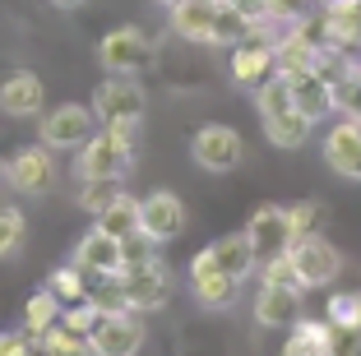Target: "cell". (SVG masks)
I'll return each mask as SVG.
<instances>
[{"label": "cell", "instance_id": "obj_1", "mask_svg": "<svg viewBox=\"0 0 361 356\" xmlns=\"http://www.w3.org/2000/svg\"><path fill=\"white\" fill-rule=\"evenodd\" d=\"M135 167V144H126L121 135L102 125V135H88L84 148H75V176L79 180H102V176H130Z\"/></svg>", "mask_w": 361, "mask_h": 356}, {"label": "cell", "instance_id": "obj_2", "mask_svg": "<svg viewBox=\"0 0 361 356\" xmlns=\"http://www.w3.org/2000/svg\"><path fill=\"white\" fill-rule=\"evenodd\" d=\"M287 254H292V269H297L301 292H315V287L338 283L343 254H338V245H329L324 236H319V231H306V236H297Z\"/></svg>", "mask_w": 361, "mask_h": 356}, {"label": "cell", "instance_id": "obj_3", "mask_svg": "<svg viewBox=\"0 0 361 356\" xmlns=\"http://www.w3.org/2000/svg\"><path fill=\"white\" fill-rule=\"evenodd\" d=\"M97 61H102L106 74H144L158 61V42L139 28H111L97 42Z\"/></svg>", "mask_w": 361, "mask_h": 356}, {"label": "cell", "instance_id": "obj_4", "mask_svg": "<svg viewBox=\"0 0 361 356\" xmlns=\"http://www.w3.org/2000/svg\"><path fill=\"white\" fill-rule=\"evenodd\" d=\"M93 116L102 121V125H111V121H144V111H149V97H144V84H139L135 74H106L102 84L93 88Z\"/></svg>", "mask_w": 361, "mask_h": 356}, {"label": "cell", "instance_id": "obj_5", "mask_svg": "<svg viewBox=\"0 0 361 356\" xmlns=\"http://www.w3.org/2000/svg\"><path fill=\"white\" fill-rule=\"evenodd\" d=\"M190 157L200 171H213V176H223V171H236L245 157V139L236 135L232 125H218V121H209V125L195 130L190 139Z\"/></svg>", "mask_w": 361, "mask_h": 356}, {"label": "cell", "instance_id": "obj_6", "mask_svg": "<svg viewBox=\"0 0 361 356\" xmlns=\"http://www.w3.org/2000/svg\"><path fill=\"white\" fill-rule=\"evenodd\" d=\"M56 148H47L42 139L28 148H19V153L5 162V185L14 190V195H28V200H37V195H47V190L56 185Z\"/></svg>", "mask_w": 361, "mask_h": 356}, {"label": "cell", "instance_id": "obj_7", "mask_svg": "<svg viewBox=\"0 0 361 356\" xmlns=\"http://www.w3.org/2000/svg\"><path fill=\"white\" fill-rule=\"evenodd\" d=\"M93 106H79V102H61L51 106V111L42 116V125H37V139H42L47 148H56V153H75V148L88 144V135H93Z\"/></svg>", "mask_w": 361, "mask_h": 356}, {"label": "cell", "instance_id": "obj_8", "mask_svg": "<svg viewBox=\"0 0 361 356\" xmlns=\"http://www.w3.org/2000/svg\"><path fill=\"white\" fill-rule=\"evenodd\" d=\"M121 278H126V292H130V310H139V314H153L171 301V269L162 264V254L121 269Z\"/></svg>", "mask_w": 361, "mask_h": 356}, {"label": "cell", "instance_id": "obj_9", "mask_svg": "<svg viewBox=\"0 0 361 356\" xmlns=\"http://www.w3.org/2000/svg\"><path fill=\"white\" fill-rule=\"evenodd\" d=\"M149 343V329L139 319V310H121V314H102L97 329L88 333V347L97 356H135Z\"/></svg>", "mask_w": 361, "mask_h": 356}, {"label": "cell", "instance_id": "obj_10", "mask_svg": "<svg viewBox=\"0 0 361 356\" xmlns=\"http://www.w3.org/2000/svg\"><path fill=\"white\" fill-rule=\"evenodd\" d=\"M190 292H195V301H200L204 310H232V305H236V292H241V283H236L232 273L218 269L213 250L204 245V250L190 259Z\"/></svg>", "mask_w": 361, "mask_h": 356}, {"label": "cell", "instance_id": "obj_11", "mask_svg": "<svg viewBox=\"0 0 361 356\" xmlns=\"http://www.w3.org/2000/svg\"><path fill=\"white\" fill-rule=\"evenodd\" d=\"M245 236L259 250V259H274V254H287L292 241H297V227H292V213L283 204H259L245 222Z\"/></svg>", "mask_w": 361, "mask_h": 356}, {"label": "cell", "instance_id": "obj_12", "mask_svg": "<svg viewBox=\"0 0 361 356\" xmlns=\"http://www.w3.org/2000/svg\"><path fill=\"white\" fill-rule=\"evenodd\" d=\"M274 74H278L274 37H264V32L250 28V37L232 47V84H236V88H250V93H255V88L264 84V79H274Z\"/></svg>", "mask_w": 361, "mask_h": 356}, {"label": "cell", "instance_id": "obj_13", "mask_svg": "<svg viewBox=\"0 0 361 356\" xmlns=\"http://www.w3.org/2000/svg\"><path fill=\"white\" fill-rule=\"evenodd\" d=\"M47 106V84L32 70H10L0 79V111L10 121H32Z\"/></svg>", "mask_w": 361, "mask_h": 356}, {"label": "cell", "instance_id": "obj_14", "mask_svg": "<svg viewBox=\"0 0 361 356\" xmlns=\"http://www.w3.org/2000/svg\"><path fill=\"white\" fill-rule=\"evenodd\" d=\"M324 162L343 180H361V121L343 116L324 130Z\"/></svg>", "mask_w": 361, "mask_h": 356}, {"label": "cell", "instance_id": "obj_15", "mask_svg": "<svg viewBox=\"0 0 361 356\" xmlns=\"http://www.w3.org/2000/svg\"><path fill=\"white\" fill-rule=\"evenodd\" d=\"M70 259L79 264L84 273H93V278H102V273H121L126 269V245L111 236V231H102V227H93V231H84L75 241V250H70Z\"/></svg>", "mask_w": 361, "mask_h": 356}, {"label": "cell", "instance_id": "obj_16", "mask_svg": "<svg viewBox=\"0 0 361 356\" xmlns=\"http://www.w3.org/2000/svg\"><path fill=\"white\" fill-rule=\"evenodd\" d=\"M297 319H301V287L259 283V292H255V324L259 329H292Z\"/></svg>", "mask_w": 361, "mask_h": 356}, {"label": "cell", "instance_id": "obj_17", "mask_svg": "<svg viewBox=\"0 0 361 356\" xmlns=\"http://www.w3.org/2000/svg\"><path fill=\"white\" fill-rule=\"evenodd\" d=\"M185 204H180L176 190H149L144 195V231H149L153 241H176L180 231H185Z\"/></svg>", "mask_w": 361, "mask_h": 356}, {"label": "cell", "instance_id": "obj_18", "mask_svg": "<svg viewBox=\"0 0 361 356\" xmlns=\"http://www.w3.org/2000/svg\"><path fill=\"white\" fill-rule=\"evenodd\" d=\"M218 5H223V0H180V5H171V10H167L171 32L185 37V42H213Z\"/></svg>", "mask_w": 361, "mask_h": 356}, {"label": "cell", "instance_id": "obj_19", "mask_svg": "<svg viewBox=\"0 0 361 356\" xmlns=\"http://www.w3.org/2000/svg\"><path fill=\"white\" fill-rule=\"evenodd\" d=\"M287 79H292V102H297L315 125L329 111H338V106H334V79H324L319 70H301V74H287Z\"/></svg>", "mask_w": 361, "mask_h": 356}, {"label": "cell", "instance_id": "obj_20", "mask_svg": "<svg viewBox=\"0 0 361 356\" xmlns=\"http://www.w3.org/2000/svg\"><path fill=\"white\" fill-rule=\"evenodd\" d=\"M209 250H213V259H218V269L232 273L236 283H245L250 273H259V250L250 245L245 227H241V231H232V236H218V241H213Z\"/></svg>", "mask_w": 361, "mask_h": 356}, {"label": "cell", "instance_id": "obj_21", "mask_svg": "<svg viewBox=\"0 0 361 356\" xmlns=\"http://www.w3.org/2000/svg\"><path fill=\"white\" fill-rule=\"evenodd\" d=\"M287 356H334V324L329 319H306L287 329Z\"/></svg>", "mask_w": 361, "mask_h": 356}, {"label": "cell", "instance_id": "obj_22", "mask_svg": "<svg viewBox=\"0 0 361 356\" xmlns=\"http://www.w3.org/2000/svg\"><path fill=\"white\" fill-rule=\"evenodd\" d=\"M324 23H329V47H343V51L361 47V0H329Z\"/></svg>", "mask_w": 361, "mask_h": 356}, {"label": "cell", "instance_id": "obj_23", "mask_svg": "<svg viewBox=\"0 0 361 356\" xmlns=\"http://www.w3.org/2000/svg\"><path fill=\"white\" fill-rule=\"evenodd\" d=\"M264 121V135L274 148H301L310 139V130H315V121H310L301 106H287V111H274V116H259Z\"/></svg>", "mask_w": 361, "mask_h": 356}, {"label": "cell", "instance_id": "obj_24", "mask_svg": "<svg viewBox=\"0 0 361 356\" xmlns=\"http://www.w3.org/2000/svg\"><path fill=\"white\" fill-rule=\"evenodd\" d=\"M93 227L111 231L116 241H126V236L144 231V200H135V195H121L116 204H106V209L93 218Z\"/></svg>", "mask_w": 361, "mask_h": 356}, {"label": "cell", "instance_id": "obj_25", "mask_svg": "<svg viewBox=\"0 0 361 356\" xmlns=\"http://www.w3.org/2000/svg\"><path fill=\"white\" fill-rule=\"evenodd\" d=\"M61 310H65V301L51 287H42V292H32L28 305H23V329L28 333H47L51 324H61Z\"/></svg>", "mask_w": 361, "mask_h": 356}, {"label": "cell", "instance_id": "obj_26", "mask_svg": "<svg viewBox=\"0 0 361 356\" xmlns=\"http://www.w3.org/2000/svg\"><path fill=\"white\" fill-rule=\"evenodd\" d=\"M23 241H28V218H23L19 204H10L5 195H0V259L19 254Z\"/></svg>", "mask_w": 361, "mask_h": 356}, {"label": "cell", "instance_id": "obj_27", "mask_svg": "<svg viewBox=\"0 0 361 356\" xmlns=\"http://www.w3.org/2000/svg\"><path fill=\"white\" fill-rule=\"evenodd\" d=\"M121 195H126V180H121V176H102V180H79V209H84L88 218H97V213H102L106 204H116Z\"/></svg>", "mask_w": 361, "mask_h": 356}, {"label": "cell", "instance_id": "obj_28", "mask_svg": "<svg viewBox=\"0 0 361 356\" xmlns=\"http://www.w3.org/2000/svg\"><path fill=\"white\" fill-rule=\"evenodd\" d=\"M88 301H93L102 314H121V310H130L126 278H121V273H102L97 283H88Z\"/></svg>", "mask_w": 361, "mask_h": 356}, {"label": "cell", "instance_id": "obj_29", "mask_svg": "<svg viewBox=\"0 0 361 356\" xmlns=\"http://www.w3.org/2000/svg\"><path fill=\"white\" fill-rule=\"evenodd\" d=\"M250 28H255V23L245 19L232 0H223V5H218V23H213V42L209 47H236V42L250 37Z\"/></svg>", "mask_w": 361, "mask_h": 356}, {"label": "cell", "instance_id": "obj_30", "mask_svg": "<svg viewBox=\"0 0 361 356\" xmlns=\"http://www.w3.org/2000/svg\"><path fill=\"white\" fill-rule=\"evenodd\" d=\"M47 287H51L56 296H61L65 305H75V301H88V283H84V269H79L75 259L61 264V269H51V278H47Z\"/></svg>", "mask_w": 361, "mask_h": 356}, {"label": "cell", "instance_id": "obj_31", "mask_svg": "<svg viewBox=\"0 0 361 356\" xmlns=\"http://www.w3.org/2000/svg\"><path fill=\"white\" fill-rule=\"evenodd\" d=\"M334 106L343 116H352V121H361V65H352L338 84H334Z\"/></svg>", "mask_w": 361, "mask_h": 356}, {"label": "cell", "instance_id": "obj_32", "mask_svg": "<svg viewBox=\"0 0 361 356\" xmlns=\"http://www.w3.org/2000/svg\"><path fill=\"white\" fill-rule=\"evenodd\" d=\"M97 319H102V310H97L93 301H75V305H65V310H61V324L75 329V333H84V338L97 329Z\"/></svg>", "mask_w": 361, "mask_h": 356}, {"label": "cell", "instance_id": "obj_33", "mask_svg": "<svg viewBox=\"0 0 361 356\" xmlns=\"http://www.w3.org/2000/svg\"><path fill=\"white\" fill-rule=\"evenodd\" d=\"M329 319L334 324H361V292H334L329 296Z\"/></svg>", "mask_w": 361, "mask_h": 356}, {"label": "cell", "instance_id": "obj_34", "mask_svg": "<svg viewBox=\"0 0 361 356\" xmlns=\"http://www.w3.org/2000/svg\"><path fill=\"white\" fill-rule=\"evenodd\" d=\"M315 5H319V0H269V14L283 19V23H297V19H306Z\"/></svg>", "mask_w": 361, "mask_h": 356}, {"label": "cell", "instance_id": "obj_35", "mask_svg": "<svg viewBox=\"0 0 361 356\" xmlns=\"http://www.w3.org/2000/svg\"><path fill=\"white\" fill-rule=\"evenodd\" d=\"M292 227H297V236H306V231H319V204L315 200H301V204H292Z\"/></svg>", "mask_w": 361, "mask_h": 356}, {"label": "cell", "instance_id": "obj_36", "mask_svg": "<svg viewBox=\"0 0 361 356\" xmlns=\"http://www.w3.org/2000/svg\"><path fill=\"white\" fill-rule=\"evenodd\" d=\"M23 352H32V338H23V333H0V356H23Z\"/></svg>", "mask_w": 361, "mask_h": 356}, {"label": "cell", "instance_id": "obj_37", "mask_svg": "<svg viewBox=\"0 0 361 356\" xmlns=\"http://www.w3.org/2000/svg\"><path fill=\"white\" fill-rule=\"evenodd\" d=\"M236 10L245 14L250 23H259V19H269V0H232Z\"/></svg>", "mask_w": 361, "mask_h": 356}, {"label": "cell", "instance_id": "obj_38", "mask_svg": "<svg viewBox=\"0 0 361 356\" xmlns=\"http://www.w3.org/2000/svg\"><path fill=\"white\" fill-rule=\"evenodd\" d=\"M51 5H56V10H84L88 0H51Z\"/></svg>", "mask_w": 361, "mask_h": 356}, {"label": "cell", "instance_id": "obj_39", "mask_svg": "<svg viewBox=\"0 0 361 356\" xmlns=\"http://www.w3.org/2000/svg\"><path fill=\"white\" fill-rule=\"evenodd\" d=\"M158 5H162V10H171V5H180V0H158Z\"/></svg>", "mask_w": 361, "mask_h": 356}, {"label": "cell", "instance_id": "obj_40", "mask_svg": "<svg viewBox=\"0 0 361 356\" xmlns=\"http://www.w3.org/2000/svg\"><path fill=\"white\" fill-rule=\"evenodd\" d=\"M0 180H5V162H0Z\"/></svg>", "mask_w": 361, "mask_h": 356}, {"label": "cell", "instance_id": "obj_41", "mask_svg": "<svg viewBox=\"0 0 361 356\" xmlns=\"http://www.w3.org/2000/svg\"><path fill=\"white\" fill-rule=\"evenodd\" d=\"M319 5H329V0H319Z\"/></svg>", "mask_w": 361, "mask_h": 356}]
</instances>
